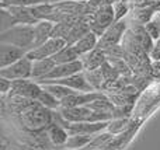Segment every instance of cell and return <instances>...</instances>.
<instances>
[{"label":"cell","mask_w":160,"mask_h":150,"mask_svg":"<svg viewBox=\"0 0 160 150\" xmlns=\"http://www.w3.org/2000/svg\"><path fill=\"white\" fill-rule=\"evenodd\" d=\"M20 125L30 133H38L48 129L53 122V111L45 108L38 101H32L17 115Z\"/></svg>","instance_id":"6da1fadb"},{"label":"cell","mask_w":160,"mask_h":150,"mask_svg":"<svg viewBox=\"0 0 160 150\" xmlns=\"http://www.w3.org/2000/svg\"><path fill=\"white\" fill-rule=\"evenodd\" d=\"M34 25L17 24L3 31L0 35V44L14 45L27 51L28 53L34 49Z\"/></svg>","instance_id":"7a4b0ae2"},{"label":"cell","mask_w":160,"mask_h":150,"mask_svg":"<svg viewBox=\"0 0 160 150\" xmlns=\"http://www.w3.org/2000/svg\"><path fill=\"white\" fill-rule=\"evenodd\" d=\"M63 119L69 123H78V122H107L112 121L114 117L111 114H104V112H97L84 107H75V108H61L59 109Z\"/></svg>","instance_id":"3957f363"},{"label":"cell","mask_w":160,"mask_h":150,"mask_svg":"<svg viewBox=\"0 0 160 150\" xmlns=\"http://www.w3.org/2000/svg\"><path fill=\"white\" fill-rule=\"evenodd\" d=\"M115 22V13L114 6L110 3H104L90 18V28L91 32L98 35V38Z\"/></svg>","instance_id":"277c9868"},{"label":"cell","mask_w":160,"mask_h":150,"mask_svg":"<svg viewBox=\"0 0 160 150\" xmlns=\"http://www.w3.org/2000/svg\"><path fill=\"white\" fill-rule=\"evenodd\" d=\"M0 77H4L10 81L32 79V60L24 56L16 63L0 69Z\"/></svg>","instance_id":"5b68a950"},{"label":"cell","mask_w":160,"mask_h":150,"mask_svg":"<svg viewBox=\"0 0 160 150\" xmlns=\"http://www.w3.org/2000/svg\"><path fill=\"white\" fill-rule=\"evenodd\" d=\"M125 32H127V24L125 21H115L98 39V45L97 48L102 51H107L110 48L119 45V42L122 41Z\"/></svg>","instance_id":"8992f818"},{"label":"cell","mask_w":160,"mask_h":150,"mask_svg":"<svg viewBox=\"0 0 160 150\" xmlns=\"http://www.w3.org/2000/svg\"><path fill=\"white\" fill-rule=\"evenodd\" d=\"M42 93V86L35 80L24 79V80H16L11 84L10 95H20V97L28 98V100L37 101L39 94Z\"/></svg>","instance_id":"52a82bcc"},{"label":"cell","mask_w":160,"mask_h":150,"mask_svg":"<svg viewBox=\"0 0 160 150\" xmlns=\"http://www.w3.org/2000/svg\"><path fill=\"white\" fill-rule=\"evenodd\" d=\"M66 41L65 39H58V38H51L49 41H47L44 45L35 48V49L30 51L27 53V58L30 60L35 62L39 60V59H47V58H52L55 56L62 48L66 46Z\"/></svg>","instance_id":"ba28073f"},{"label":"cell","mask_w":160,"mask_h":150,"mask_svg":"<svg viewBox=\"0 0 160 150\" xmlns=\"http://www.w3.org/2000/svg\"><path fill=\"white\" fill-rule=\"evenodd\" d=\"M84 72L82 60H76V62H70V63H62V65H56L53 67V70L42 80H58V79H65L69 76L78 75V73ZM41 81V80H39Z\"/></svg>","instance_id":"9c48e42d"},{"label":"cell","mask_w":160,"mask_h":150,"mask_svg":"<svg viewBox=\"0 0 160 150\" xmlns=\"http://www.w3.org/2000/svg\"><path fill=\"white\" fill-rule=\"evenodd\" d=\"M110 121L107 122H78L68 123L66 129L69 135H97L108 128Z\"/></svg>","instance_id":"30bf717a"},{"label":"cell","mask_w":160,"mask_h":150,"mask_svg":"<svg viewBox=\"0 0 160 150\" xmlns=\"http://www.w3.org/2000/svg\"><path fill=\"white\" fill-rule=\"evenodd\" d=\"M24 56H27V51L10 44H0V69L16 63Z\"/></svg>","instance_id":"8fae6325"},{"label":"cell","mask_w":160,"mask_h":150,"mask_svg":"<svg viewBox=\"0 0 160 150\" xmlns=\"http://www.w3.org/2000/svg\"><path fill=\"white\" fill-rule=\"evenodd\" d=\"M83 63V67H84V72H90V70H96V69H100L102 65L107 62V55L102 49H93L91 52L86 53L80 58Z\"/></svg>","instance_id":"7c38bea8"},{"label":"cell","mask_w":160,"mask_h":150,"mask_svg":"<svg viewBox=\"0 0 160 150\" xmlns=\"http://www.w3.org/2000/svg\"><path fill=\"white\" fill-rule=\"evenodd\" d=\"M8 11L11 17L14 18L16 24H25V25H35L39 22L35 17L32 16L30 7H21V6H8V7H3Z\"/></svg>","instance_id":"4fadbf2b"},{"label":"cell","mask_w":160,"mask_h":150,"mask_svg":"<svg viewBox=\"0 0 160 150\" xmlns=\"http://www.w3.org/2000/svg\"><path fill=\"white\" fill-rule=\"evenodd\" d=\"M53 22L48 21V20H42V21L37 22L34 25V49L41 45H44L47 41L52 38V30H53Z\"/></svg>","instance_id":"5bb4252c"},{"label":"cell","mask_w":160,"mask_h":150,"mask_svg":"<svg viewBox=\"0 0 160 150\" xmlns=\"http://www.w3.org/2000/svg\"><path fill=\"white\" fill-rule=\"evenodd\" d=\"M47 133L48 138H49L51 143L53 146H66L68 139H69V132L65 126L59 125V123L52 122L47 129Z\"/></svg>","instance_id":"9a60e30c"},{"label":"cell","mask_w":160,"mask_h":150,"mask_svg":"<svg viewBox=\"0 0 160 150\" xmlns=\"http://www.w3.org/2000/svg\"><path fill=\"white\" fill-rule=\"evenodd\" d=\"M55 66H56V63L53 62L52 58L39 59V60L32 62V80L39 81L42 79H45L52 72Z\"/></svg>","instance_id":"2e32d148"},{"label":"cell","mask_w":160,"mask_h":150,"mask_svg":"<svg viewBox=\"0 0 160 150\" xmlns=\"http://www.w3.org/2000/svg\"><path fill=\"white\" fill-rule=\"evenodd\" d=\"M98 35H96L94 32H88L86 34L83 38H80L76 44H73V46H75L76 52L79 53V56L82 58L83 55H86V53L91 52L93 49H96L97 45H98Z\"/></svg>","instance_id":"e0dca14e"},{"label":"cell","mask_w":160,"mask_h":150,"mask_svg":"<svg viewBox=\"0 0 160 150\" xmlns=\"http://www.w3.org/2000/svg\"><path fill=\"white\" fill-rule=\"evenodd\" d=\"M131 31H132L133 35H135V39L139 44V46H141L146 53L152 52L153 46H155V41H153V39L149 36V34L146 32L145 25H136V27L132 28Z\"/></svg>","instance_id":"ac0fdd59"},{"label":"cell","mask_w":160,"mask_h":150,"mask_svg":"<svg viewBox=\"0 0 160 150\" xmlns=\"http://www.w3.org/2000/svg\"><path fill=\"white\" fill-rule=\"evenodd\" d=\"M53 62L56 65H62V63H70V62H76L80 59L79 53L76 52L73 45H66L65 48H62L55 56H52Z\"/></svg>","instance_id":"d6986e66"},{"label":"cell","mask_w":160,"mask_h":150,"mask_svg":"<svg viewBox=\"0 0 160 150\" xmlns=\"http://www.w3.org/2000/svg\"><path fill=\"white\" fill-rule=\"evenodd\" d=\"M41 86L44 90H47L51 94L55 95L59 101L65 100V98L69 97V95H73V94H76V93H79V91H76V90H72L66 86H61V84H41Z\"/></svg>","instance_id":"ffe728a7"},{"label":"cell","mask_w":160,"mask_h":150,"mask_svg":"<svg viewBox=\"0 0 160 150\" xmlns=\"http://www.w3.org/2000/svg\"><path fill=\"white\" fill-rule=\"evenodd\" d=\"M37 101H38L41 105H44L45 108L51 109V111H59V109H61V101L53 94H51L49 91H47V90H44V89H42V93L39 94V97L37 98Z\"/></svg>","instance_id":"44dd1931"},{"label":"cell","mask_w":160,"mask_h":150,"mask_svg":"<svg viewBox=\"0 0 160 150\" xmlns=\"http://www.w3.org/2000/svg\"><path fill=\"white\" fill-rule=\"evenodd\" d=\"M112 139V135L110 132H100V133L94 135L93 140L88 143L83 150H97V149H104L108 146L110 140Z\"/></svg>","instance_id":"7402d4cb"},{"label":"cell","mask_w":160,"mask_h":150,"mask_svg":"<svg viewBox=\"0 0 160 150\" xmlns=\"http://www.w3.org/2000/svg\"><path fill=\"white\" fill-rule=\"evenodd\" d=\"M94 135H70L65 148L69 149H84L93 140Z\"/></svg>","instance_id":"603a6c76"},{"label":"cell","mask_w":160,"mask_h":150,"mask_svg":"<svg viewBox=\"0 0 160 150\" xmlns=\"http://www.w3.org/2000/svg\"><path fill=\"white\" fill-rule=\"evenodd\" d=\"M58 0H2V7L8 6H21V7H34V6L56 3Z\"/></svg>","instance_id":"cb8c5ba5"},{"label":"cell","mask_w":160,"mask_h":150,"mask_svg":"<svg viewBox=\"0 0 160 150\" xmlns=\"http://www.w3.org/2000/svg\"><path fill=\"white\" fill-rule=\"evenodd\" d=\"M86 75V79H87V81L90 83V86L93 87V90L96 91V90L101 89L102 86H104L105 80H104V76H102L101 73V69H96V70H90V72H84Z\"/></svg>","instance_id":"d4e9b609"},{"label":"cell","mask_w":160,"mask_h":150,"mask_svg":"<svg viewBox=\"0 0 160 150\" xmlns=\"http://www.w3.org/2000/svg\"><path fill=\"white\" fill-rule=\"evenodd\" d=\"M73 25L75 24H68V22H58V24H55L53 25V30H52V38L65 39V41H66Z\"/></svg>","instance_id":"484cf974"},{"label":"cell","mask_w":160,"mask_h":150,"mask_svg":"<svg viewBox=\"0 0 160 150\" xmlns=\"http://www.w3.org/2000/svg\"><path fill=\"white\" fill-rule=\"evenodd\" d=\"M128 123L127 118H114L112 121H110V125H108L107 131L110 132L111 135H115V133H121L124 132L125 126Z\"/></svg>","instance_id":"4316f807"},{"label":"cell","mask_w":160,"mask_h":150,"mask_svg":"<svg viewBox=\"0 0 160 150\" xmlns=\"http://www.w3.org/2000/svg\"><path fill=\"white\" fill-rule=\"evenodd\" d=\"M145 30L155 42L160 39V24L158 21H149L148 24H145Z\"/></svg>","instance_id":"83f0119b"},{"label":"cell","mask_w":160,"mask_h":150,"mask_svg":"<svg viewBox=\"0 0 160 150\" xmlns=\"http://www.w3.org/2000/svg\"><path fill=\"white\" fill-rule=\"evenodd\" d=\"M114 13H115V21H121V18L127 14V7L124 3H115L114 4Z\"/></svg>","instance_id":"f1b7e54d"},{"label":"cell","mask_w":160,"mask_h":150,"mask_svg":"<svg viewBox=\"0 0 160 150\" xmlns=\"http://www.w3.org/2000/svg\"><path fill=\"white\" fill-rule=\"evenodd\" d=\"M11 84H13V81L7 80V79H4V77H0V91H2V94H7V93H10Z\"/></svg>","instance_id":"f546056e"},{"label":"cell","mask_w":160,"mask_h":150,"mask_svg":"<svg viewBox=\"0 0 160 150\" xmlns=\"http://www.w3.org/2000/svg\"><path fill=\"white\" fill-rule=\"evenodd\" d=\"M150 58L153 59V62H160V39L155 42V46H153L152 52L149 53Z\"/></svg>","instance_id":"4dcf8cb0"},{"label":"cell","mask_w":160,"mask_h":150,"mask_svg":"<svg viewBox=\"0 0 160 150\" xmlns=\"http://www.w3.org/2000/svg\"><path fill=\"white\" fill-rule=\"evenodd\" d=\"M159 21H160V13H159Z\"/></svg>","instance_id":"1f68e13d"}]
</instances>
